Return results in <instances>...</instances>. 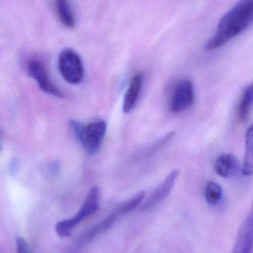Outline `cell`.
<instances>
[{"mask_svg":"<svg viewBox=\"0 0 253 253\" xmlns=\"http://www.w3.org/2000/svg\"><path fill=\"white\" fill-rule=\"evenodd\" d=\"M253 24V0H239L218 22L214 35L205 44V50L212 51L226 45Z\"/></svg>","mask_w":253,"mask_h":253,"instance_id":"1","label":"cell"},{"mask_svg":"<svg viewBox=\"0 0 253 253\" xmlns=\"http://www.w3.org/2000/svg\"><path fill=\"white\" fill-rule=\"evenodd\" d=\"M101 192L99 187H91L87 193V197L81 208L77 214L72 218L59 221L56 225V233L59 237H69L73 230L77 227L82 221L88 218L90 215L99 211L100 208Z\"/></svg>","mask_w":253,"mask_h":253,"instance_id":"2","label":"cell"},{"mask_svg":"<svg viewBox=\"0 0 253 253\" xmlns=\"http://www.w3.org/2000/svg\"><path fill=\"white\" fill-rule=\"evenodd\" d=\"M59 70L62 78L69 84H80L84 79L83 60L73 49L65 48L62 50L59 56Z\"/></svg>","mask_w":253,"mask_h":253,"instance_id":"3","label":"cell"},{"mask_svg":"<svg viewBox=\"0 0 253 253\" xmlns=\"http://www.w3.org/2000/svg\"><path fill=\"white\" fill-rule=\"evenodd\" d=\"M106 131L107 123L104 120L89 123L83 126L79 136V141L87 153L95 154L102 147Z\"/></svg>","mask_w":253,"mask_h":253,"instance_id":"4","label":"cell"},{"mask_svg":"<svg viewBox=\"0 0 253 253\" xmlns=\"http://www.w3.org/2000/svg\"><path fill=\"white\" fill-rule=\"evenodd\" d=\"M28 74L37 82L40 88L47 94L59 99L65 98V94L50 80L48 73L42 62L37 59L29 61L27 65Z\"/></svg>","mask_w":253,"mask_h":253,"instance_id":"5","label":"cell"},{"mask_svg":"<svg viewBox=\"0 0 253 253\" xmlns=\"http://www.w3.org/2000/svg\"><path fill=\"white\" fill-rule=\"evenodd\" d=\"M194 86L190 80L178 82L175 85L170 101V111L180 114L190 108L194 103Z\"/></svg>","mask_w":253,"mask_h":253,"instance_id":"6","label":"cell"},{"mask_svg":"<svg viewBox=\"0 0 253 253\" xmlns=\"http://www.w3.org/2000/svg\"><path fill=\"white\" fill-rule=\"evenodd\" d=\"M253 251V201L249 213L241 224L232 253H252Z\"/></svg>","mask_w":253,"mask_h":253,"instance_id":"7","label":"cell"},{"mask_svg":"<svg viewBox=\"0 0 253 253\" xmlns=\"http://www.w3.org/2000/svg\"><path fill=\"white\" fill-rule=\"evenodd\" d=\"M179 175L178 170H173L166 177L163 182L158 186L157 188L153 192L151 196L140 206V211H145L154 208L167 199L170 194L176 182L177 178Z\"/></svg>","mask_w":253,"mask_h":253,"instance_id":"8","label":"cell"},{"mask_svg":"<svg viewBox=\"0 0 253 253\" xmlns=\"http://www.w3.org/2000/svg\"><path fill=\"white\" fill-rule=\"evenodd\" d=\"M143 82L144 75L141 73H137L131 79L129 87L125 95L123 103V111L125 114H129L135 108L142 88Z\"/></svg>","mask_w":253,"mask_h":253,"instance_id":"9","label":"cell"},{"mask_svg":"<svg viewBox=\"0 0 253 253\" xmlns=\"http://www.w3.org/2000/svg\"><path fill=\"white\" fill-rule=\"evenodd\" d=\"M215 170L222 178H233L239 170L238 159L232 153L221 154L215 161Z\"/></svg>","mask_w":253,"mask_h":253,"instance_id":"10","label":"cell"},{"mask_svg":"<svg viewBox=\"0 0 253 253\" xmlns=\"http://www.w3.org/2000/svg\"><path fill=\"white\" fill-rule=\"evenodd\" d=\"M253 111V83L247 87L242 95L238 108V118L242 123L246 122Z\"/></svg>","mask_w":253,"mask_h":253,"instance_id":"11","label":"cell"},{"mask_svg":"<svg viewBox=\"0 0 253 253\" xmlns=\"http://www.w3.org/2000/svg\"><path fill=\"white\" fill-rule=\"evenodd\" d=\"M242 172L246 176L253 175V123L245 135V155Z\"/></svg>","mask_w":253,"mask_h":253,"instance_id":"12","label":"cell"},{"mask_svg":"<svg viewBox=\"0 0 253 253\" xmlns=\"http://www.w3.org/2000/svg\"><path fill=\"white\" fill-rule=\"evenodd\" d=\"M56 13L59 20L64 26L74 28L76 25L75 16L68 0H55Z\"/></svg>","mask_w":253,"mask_h":253,"instance_id":"13","label":"cell"},{"mask_svg":"<svg viewBox=\"0 0 253 253\" xmlns=\"http://www.w3.org/2000/svg\"><path fill=\"white\" fill-rule=\"evenodd\" d=\"M223 190L221 186L214 181H208L205 186V197L211 206H217L223 199Z\"/></svg>","mask_w":253,"mask_h":253,"instance_id":"14","label":"cell"},{"mask_svg":"<svg viewBox=\"0 0 253 253\" xmlns=\"http://www.w3.org/2000/svg\"><path fill=\"white\" fill-rule=\"evenodd\" d=\"M175 132H173V131H172V132H168L162 139L159 140V141L156 142V144H153V145L152 146L151 149H150L147 154H152V153L157 151L158 150H159V149L162 148L164 146L168 144V143H169V141L172 140V138L175 136Z\"/></svg>","mask_w":253,"mask_h":253,"instance_id":"15","label":"cell"},{"mask_svg":"<svg viewBox=\"0 0 253 253\" xmlns=\"http://www.w3.org/2000/svg\"><path fill=\"white\" fill-rule=\"evenodd\" d=\"M16 252L17 253H31L29 246L24 238L18 237L16 239Z\"/></svg>","mask_w":253,"mask_h":253,"instance_id":"16","label":"cell"},{"mask_svg":"<svg viewBox=\"0 0 253 253\" xmlns=\"http://www.w3.org/2000/svg\"><path fill=\"white\" fill-rule=\"evenodd\" d=\"M70 126H71V127L72 128L73 132H74L76 138L78 139L79 136H80L82 129H83V126H83L82 123L77 121V120H71V121L70 122Z\"/></svg>","mask_w":253,"mask_h":253,"instance_id":"17","label":"cell"},{"mask_svg":"<svg viewBox=\"0 0 253 253\" xmlns=\"http://www.w3.org/2000/svg\"><path fill=\"white\" fill-rule=\"evenodd\" d=\"M18 168V162L16 160V159H14V161H12L11 162V168H10V169H11V172H14V170H16V168Z\"/></svg>","mask_w":253,"mask_h":253,"instance_id":"18","label":"cell"},{"mask_svg":"<svg viewBox=\"0 0 253 253\" xmlns=\"http://www.w3.org/2000/svg\"><path fill=\"white\" fill-rule=\"evenodd\" d=\"M0 150H1V144H0Z\"/></svg>","mask_w":253,"mask_h":253,"instance_id":"19","label":"cell"}]
</instances>
